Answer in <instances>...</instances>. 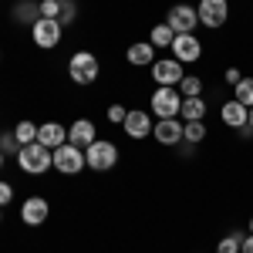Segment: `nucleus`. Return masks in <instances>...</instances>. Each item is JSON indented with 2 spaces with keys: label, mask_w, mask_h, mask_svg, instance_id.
Segmentation results:
<instances>
[{
  "label": "nucleus",
  "mask_w": 253,
  "mask_h": 253,
  "mask_svg": "<svg viewBox=\"0 0 253 253\" xmlns=\"http://www.w3.org/2000/svg\"><path fill=\"white\" fill-rule=\"evenodd\" d=\"M206 112H210V105L203 101V95L199 98H182L179 118H182V122H206Z\"/></svg>",
  "instance_id": "6ab92c4d"
},
{
  "label": "nucleus",
  "mask_w": 253,
  "mask_h": 253,
  "mask_svg": "<svg viewBox=\"0 0 253 253\" xmlns=\"http://www.w3.org/2000/svg\"><path fill=\"white\" fill-rule=\"evenodd\" d=\"M182 125H186L182 118H159L156 125H152V138H156L159 145H169L172 149V145L182 142Z\"/></svg>",
  "instance_id": "f8f14e48"
},
{
  "label": "nucleus",
  "mask_w": 253,
  "mask_h": 253,
  "mask_svg": "<svg viewBox=\"0 0 253 253\" xmlns=\"http://www.w3.org/2000/svg\"><path fill=\"white\" fill-rule=\"evenodd\" d=\"M149 108L156 118H179L182 112V95L179 88H156L152 98H149Z\"/></svg>",
  "instance_id": "20e7f679"
},
{
  "label": "nucleus",
  "mask_w": 253,
  "mask_h": 253,
  "mask_svg": "<svg viewBox=\"0 0 253 253\" xmlns=\"http://www.w3.org/2000/svg\"><path fill=\"white\" fill-rule=\"evenodd\" d=\"M17 166L27 175H44L47 169H54V152L41 142H31V145H20L17 152Z\"/></svg>",
  "instance_id": "f257e3e1"
},
{
  "label": "nucleus",
  "mask_w": 253,
  "mask_h": 253,
  "mask_svg": "<svg viewBox=\"0 0 253 253\" xmlns=\"http://www.w3.org/2000/svg\"><path fill=\"white\" fill-rule=\"evenodd\" d=\"M125 115H128V108H125V105H108V122H112V125H122Z\"/></svg>",
  "instance_id": "c85d7f7f"
},
{
  "label": "nucleus",
  "mask_w": 253,
  "mask_h": 253,
  "mask_svg": "<svg viewBox=\"0 0 253 253\" xmlns=\"http://www.w3.org/2000/svg\"><path fill=\"white\" fill-rule=\"evenodd\" d=\"M122 128H125V135L142 142V138L152 135V115L145 112V108H128V115L122 122Z\"/></svg>",
  "instance_id": "9d476101"
},
{
  "label": "nucleus",
  "mask_w": 253,
  "mask_h": 253,
  "mask_svg": "<svg viewBox=\"0 0 253 253\" xmlns=\"http://www.w3.org/2000/svg\"><path fill=\"white\" fill-rule=\"evenodd\" d=\"M54 169H58L61 175H78V172H84V169H88V162H84V149L71 145V142L58 145V149H54Z\"/></svg>",
  "instance_id": "39448f33"
},
{
  "label": "nucleus",
  "mask_w": 253,
  "mask_h": 253,
  "mask_svg": "<svg viewBox=\"0 0 253 253\" xmlns=\"http://www.w3.org/2000/svg\"><path fill=\"white\" fill-rule=\"evenodd\" d=\"M0 61H3V54H0Z\"/></svg>",
  "instance_id": "e433bc0d"
},
{
  "label": "nucleus",
  "mask_w": 253,
  "mask_h": 253,
  "mask_svg": "<svg viewBox=\"0 0 253 253\" xmlns=\"http://www.w3.org/2000/svg\"><path fill=\"white\" fill-rule=\"evenodd\" d=\"M10 199H14V186L10 182H0V206H7Z\"/></svg>",
  "instance_id": "c756f323"
},
{
  "label": "nucleus",
  "mask_w": 253,
  "mask_h": 253,
  "mask_svg": "<svg viewBox=\"0 0 253 253\" xmlns=\"http://www.w3.org/2000/svg\"><path fill=\"white\" fill-rule=\"evenodd\" d=\"M64 38V24L61 20H51V17H41L34 27H31V41L38 44L41 51H54Z\"/></svg>",
  "instance_id": "423d86ee"
},
{
  "label": "nucleus",
  "mask_w": 253,
  "mask_h": 253,
  "mask_svg": "<svg viewBox=\"0 0 253 253\" xmlns=\"http://www.w3.org/2000/svg\"><path fill=\"white\" fill-rule=\"evenodd\" d=\"M179 95L182 98H199L203 95V78H199V75H186V78L179 81Z\"/></svg>",
  "instance_id": "5701e85b"
},
{
  "label": "nucleus",
  "mask_w": 253,
  "mask_h": 253,
  "mask_svg": "<svg viewBox=\"0 0 253 253\" xmlns=\"http://www.w3.org/2000/svg\"><path fill=\"white\" fill-rule=\"evenodd\" d=\"M78 17V3L75 0H61V24H75Z\"/></svg>",
  "instance_id": "cd10ccee"
},
{
  "label": "nucleus",
  "mask_w": 253,
  "mask_h": 253,
  "mask_svg": "<svg viewBox=\"0 0 253 253\" xmlns=\"http://www.w3.org/2000/svg\"><path fill=\"white\" fill-rule=\"evenodd\" d=\"M219 118H223V125H226V128H247L250 108H247V105H240L236 98H230V101H223V108H219Z\"/></svg>",
  "instance_id": "2eb2a0df"
},
{
  "label": "nucleus",
  "mask_w": 253,
  "mask_h": 253,
  "mask_svg": "<svg viewBox=\"0 0 253 253\" xmlns=\"http://www.w3.org/2000/svg\"><path fill=\"white\" fill-rule=\"evenodd\" d=\"M233 98L240 105L253 108V78H240V84H233Z\"/></svg>",
  "instance_id": "b1692460"
},
{
  "label": "nucleus",
  "mask_w": 253,
  "mask_h": 253,
  "mask_svg": "<svg viewBox=\"0 0 253 253\" xmlns=\"http://www.w3.org/2000/svg\"><path fill=\"white\" fill-rule=\"evenodd\" d=\"M172 41H175V31L169 24H156V27L149 31V44H152V47H172Z\"/></svg>",
  "instance_id": "aec40b11"
},
{
  "label": "nucleus",
  "mask_w": 253,
  "mask_h": 253,
  "mask_svg": "<svg viewBox=\"0 0 253 253\" xmlns=\"http://www.w3.org/2000/svg\"><path fill=\"white\" fill-rule=\"evenodd\" d=\"M247 125H250V128H253V108H250V118H247Z\"/></svg>",
  "instance_id": "473e14b6"
},
{
  "label": "nucleus",
  "mask_w": 253,
  "mask_h": 253,
  "mask_svg": "<svg viewBox=\"0 0 253 253\" xmlns=\"http://www.w3.org/2000/svg\"><path fill=\"white\" fill-rule=\"evenodd\" d=\"M10 17L17 20V24H38L41 20V3L38 0H20V3H14V10H10Z\"/></svg>",
  "instance_id": "a211bd4d"
},
{
  "label": "nucleus",
  "mask_w": 253,
  "mask_h": 253,
  "mask_svg": "<svg viewBox=\"0 0 253 253\" xmlns=\"http://www.w3.org/2000/svg\"><path fill=\"white\" fill-rule=\"evenodd\" d=\"M47 216H51V203H47L44 196H31V199H24V206H20V219H24L27 226H41Z\"/></svg>",
  "instance_id": "ddd939ff"
},
{
  "label": "nucleus",
  "mask_w": 253,
  "mask_h": 253,
  "mask_svg": "<svg viewBox=\"0 0 253 253\" xmlns=\"http://www.w3.org/2000/svg\"><path fill=\"white\" fill-rule=\"evenodd\" d=\"M240 247H243V233H230L216 243V253H240Z\"/></svg>",
  "instance_id": "393cba45"
},
{
  "label": "nucleus",
  "mask_w": 253,
  "mask_h": 253,
  "mask_svg": "<svg viewBox=\"0 0 253 253\" xmlns=\"http://www.w3.org/2000/svg\"><path fill=\"white\" fill-rule=\"evenodd\" d=\"M0 152L3 156H10V152H20V142L14 132H0Z\"/></svg>",
  "instance_id": "a878e982"
},
{
  "label": "nucleus",
  "mask_w": 253,
  "mask_h": 253,
  "mask_svg": "<svg viewBox=\"0 0 253 253\" xmlns=\"http://www.w3.org/2000/svg\"><path fill=\"white\" fill-rule=\"evenodd\" d=\"M14 135H17L20 145H31V142H38V125L31 118H20L17 125H14Z\"/></svg>",
  "instance_id": "412c9836"
},
{
  "label": "nucleus",
  "mask_w": 253,
  "mask_h": 253,
  "mask_svg": "<svg viewBox=\"0 0 253 253\" xmlns=\"http://www.w3.org/2000/svg\"><path fill=\"white\" fill-rule=\"evenodd\" d=\"M125 58H128V64H135V68H152V61H156V47H152L149 41H135V44L125 51Z\"/></svg>",
  "instance_id": "f3484780"
},
{
  "label": "nucleus",
  "mask_w": 253,
  "mask_h": 253,
  "mask_svg": "<svg viewBox=\"0 0 253 253\" xmlns=\"http://www.w3.org/2000/svg\"><path fill=\"white\" fill-rule=\"evenodd\" d=\"M223 78H226V84H240L243 71H240V68H226V75H223Z\"/></svg>",
  "instance_id": "7c9ffc66"
},
{
  "label": "nucleus",
  "mask_w": 253,
  "mask_h": 253,
  "mask_svg": "<svg viewBox=\"0 0 253 253\" xmlns=\"http://www.w3.org/2000/svg\"><path fill=\"white\" fill-rule=\"evenodd\" d=\"M0 169H3V152H0Z\"/></svg>",
  "instance_id": "f704fd0d"
},
{
  "label": "nucleus",
  "mask_w": 253,
  "mask_h": 253,
  "mask_svg": "<svg viewBox=\"0 0 253 253\" xmlns=\"http://www.w3.org/2000/svg\"><path fill=\"white\" fill-rule=\"evenodd\" d=\"M250 233H253V216H250Z\"/></svg>",
  "instance_id": "c9c22d12"
},
{
  "label": "nucleus",
  "mask_w": 253,
  "mask_h": 253,
  "mask_svg": "<svg viewBox=\"0 0 253 253\" xmlns=\"http://www.w3.org/2000/svg\"><path fill=\"white\" fill-rule=\"evenodd\" d=\"M0 223H3V206H0Z\"/></svg>",
  "instance_id": "72a5a7b5"
},
{
  "label": "nucleus",
  "mask_w": 253,
  "mask_h": 253,
  "mask_svg": "<svg viewBox=\"0 0 253 253\" xmlns=\"http://www.w3.org/2000/svg\"><path fill=\"white\" fill-rule=\"evenodd\" d=\"M95 138H98V128H95L91 118H75V122L68 125V142L78 145V149H88Z\"/></svg>",
  "instance_id": "4468645a"
},
{
  "label": "nucleus",
  "mask_w": 253,
  "mask_h": 253,
  "mask_svg": "<svg viewBox=\"0 0 253 253\" xmlns=\"http://www.w3.org/2000/svg\"><path fill=\"white\" fill-rule=\"evenodd\" d=\"M240 253H253V233L243 236V247H240Z\"/></svg>",
  "instance_id": "2f4dec72"
},
{
  "label": "nucleus",
  "mask_w": 253,
  "mask_h": 253,
  "mask_svg": "<svg viewBox=\"0 0 253 253\" xmlns=\"http://www.w3.org/2000/svg\"><path fill=\"white\" fill-rule=\"evenodd\" d=\"M38 142H41V145H47V149L54 152L58 145L68 142V128H64L61 122H44V125H38Z\"/></svg>",
  "instance_id": "dca6fc26"
},
{
  "label": "nucleus",
  "mask_w": 253,
  "mask_h": 253,
  "mask_svg": "<svg viewBox=\"0 0 253 253\" xmlns=\"http://www.w3.org/2000/svg\"><path fill=\"white\" fill-rule=\"evenodd\" d=\"M98 75H101V64H98V58L91 51H75L68 58V78L75 84H95Z\"/></svg>",
  "instance_id": "7ed1b4c3"
},
{
  "label": "nucleus",
  "mask_w": 253,
  "mask_h": 253,
  "mask_svg": "<svg viewBox=\"0 0 253 253\" xmlns=\"http://www.w3.org/2000/svg\"><path fill=\"white\" fill-rule=\"evenodd\" d=\"M166 24L172 27L175 34H196V27H199V14H196L193 3H172L169 14H166Z\"/></svg>",
  "instance_id": "6e6552de"
},
{
  "label": "nucleus",
  "mask_w": 253,
  "mask_h": 253,
  "mask_svg": "<svg viewBox=\"0 0 253 253\" xmlns=\"http://www.w3.org/2000/svg\"><path fill=\"white\" fill-rule=\"evenodd\" d=\"M118 156H122L118 145H115V142H108V138H95V142L84 149V162H88L91 172H108V169H115Z\"/></svg>",
  "instance_id": "f03ea898"
},
{
  "label": "nucleus",
  "mask_w": 253,
  "mask_h": 253,
  "mask_svg": "<svg viewBox=\"0 0 253 253\" xmlns=\"http://www.w3.org/2000/svg\"><path fill=\"white\" fill-rule=\"evenodd\" d=\"M41 17L61 20V0H41Z\"/></svg>",
  "instance_id": "bb28decb"
},
{
  "label": "nucleus",
  "mask_w": 253,
  "mask_h": 253,
  "mask_svg": "<svg viewBox=\"0 0 253 253\" xmlns=\"http://www.w3.org/2000/svg\"><path fill=\"white\" fill-rule=\"evenodd\" d=\"M172 58L179 61V64H193V61H199L203 58V41L196 38V34H175Z\"/></svg>",
  "instance_id": "9b49d317"
},
{
  "label": "nucleus",
  "mask_w": 253,
  "mask_h": 253,
  "mask_svg": "<svg viewBox=\"0 0 253 253\" xmlns=\"http://www.w3.org/2000/svg\"><path fill=\"white\" fill-rule=\"evenodd\" d=\"M196 14H199V24H203V27L219 31V27L230 20V0H199Z\"/></svg>",
  "instance_id": "0eeeda50"
},
{
  "label": "nucleus",
  "mask_w": 253,
  "mask_h": 253,
  "mask_svg": "<svg viewBox=\"0 0 253 253\" xmlns=\"http://www.w3.org/2000/svg\"><path fill=\"white\" fill-rule=\"evenodd\" d=\"M203 138H206V122H186V125H182V142L199 145Z\"/></svg>",
  "instance_id": "4be33fe9"
},
{
  "label": "nucleus",
  "mask_w": 253,
  "mask_h": 253,
  "mask_svg": "<svg viewBox=\"0 0 253 253\" xmlns=\"http://www.w3.org/2000/svg\"><path fill=\"white\" fill-rule=\"evenodd\" d=\"M149 71H152V78H156L159 88H179V81L186 78L182 64H179L175 58H156Z\"/></svg>",
  "instance_id": "1a4fd4ad"
}]
</instances>
